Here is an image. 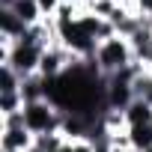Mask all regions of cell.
<instances>
[{
  "label": "cell",
  "mask_w": 152,
  "mask_h": 152,
  "mask_svg": "<svg viewBox=\"0 0 152 152\" xmlns=\"http://www.w3.org/2000/svg\"><path fill=\"white\" fill-rule=\"evenodd\" d=\"M93 60H96V66L102 69L104 78H110V75H116V72L134 66V48H131L128 39L113 36V39H107V42H102V45L96 48V57H93Z\"/></svg>",
  "instance_id": "1"
},
{
  "label": "cell",
  "mask_w": 152,
  "mask_h": 152,
  "mask_svg": "<svg viewBox=\"0 0 152 152\" xmlns=\"http://www.w3.org/2000/svg\"><path fill=\"white\" fill-rule=\"evenodd\" d=\"M24 113V125L39 137V134H51V131H60L63 128V110H57L48 99H39V102H27L21 107Z\"/></svg>",
  "instance_id": "2"
},
{
  "label": "cell",
  "mask_w": 152,
  "mask_h": 152,
  "mask_svg": "<svg viewBox=\"0 0 152 152\" xmlns=\"http://www.w3.org/2000/svg\"><path fill=\"white\" fill-rule=\"evenodd\" d=\"M36 146V134L30 128H0V152H27Z\"/></svg>",
  "instance_id": "3"
},
{
  "label": "cell",
  "mask_w": 152,
  "mask_h": 152,
  "mask_svg": "<svg viewBox=\"0 0 152 152\" xmlns=\"http://www.w3.org/2000/svg\"><path fill=\"white\" fill-rule=\"evenodd\" d=\"M27 24L12 12V9H6V6H0V36H9V39H21V36H27Z\"/></svg>",
  "instance_id": "4"
},
{
  "label": "cell",
  "mask_w": 152,
  "mask_h": 152,
  "mask_svg": "<svg viewBox=\"0 0 152 152\" xmlns=\"http://www.w3.org/2000/svg\"><path fill=\"white\" fill-rule=\"evenodd\" d=\"M6 9H12V12H15L27 27H33V24H39V21L45 18L36 0H12V6H6Z\"/></svg>",
  "instance_id": "5"
},
{
  "label": "cell",
  "mask_w": 152,
  "mask_h": 152,
  "mask_svg": "<svg viewBox=\"0 0 152 152\" xmlns=\"http://www.w3.org/2000/svg\"><path fill=\"white\" fill-rule=\"evenodd\" d=\"M128 140L137 152H149L152 149V122H140V125H128Z\"/></svg>",
  "instance_id": "6"
},
{
  "label": "cell",
  "mask_w": 152,
  "mask_h": 152,
  "mask_svg": "<svg viewBox=\"0 0 152 152\" xmlns=\"http://www.w3.org/2000/svg\"><path fill=\"white\" fill-rule=\"evenodd\" d=\"M125 122L128 125H140V122H152V104L143 99H134L125 107Z\"/></svg>",
  "instance_id": "7"
},
{
  "label": "cell",
  "mask_w": 152,
  "mask_h": 152,
  "mask_svg": "<svg viewBox=\"0 0 152 152\" xmlns=\"http://www.w3.org/2000/svg\"><path fill=\"white\" fill-rule=\"evenodd\" d=\"M66 140H69V137H66L63 131H51V134H39V137H36V146H39L42 152H60Z\"/></svg>",
  "instance_id": "8"
},
{
  "label": "cell",
  "mask_w": 152,
  "mask_h": 152,
  "mask_svg": "<svg viewBox=\"0 0 152 152\" xmlns=\"http://www.w3.org/2000/svg\"><path fill=\"white\" fill-rule=\"evenodd\" d=\"M21 107H24V96L21 93H0V116L18 113Z\"/></svg>",
  "instance_id": "9"
},
{
  "label": "cell",
  "mask_w": 152,
  "mask_h": 152,
  "mask_svg": "<svg viewBox=\"0 0 152 152\" xmlns=\"http://www.w3.org/2000/svg\"><path fill=\"white\" fill-rule=\"evenodd\" d=\"M36 3H39V9H42V15H45V18H54L63 0H36Z\"/></svg>",
  "instance_id": "10"
},
{
  "label": "cell",
  "mask_w": 152,
  "mask_h": 152,
  "mask_svg": "<svg viewBox=\"0 0 152 152\" xmlns=\"http://www.w3.org/2000/svg\"><path fill=\"white\" fill-rule=\"evenodd\" d=\"M60 152H75V140H66V143H63V149H60Z\"/></svg>",
  "instance_id": "11"
},
{
  "label": "cell",
  "mask_w": 152,
  "mask_h": 152,
  "mask_svg": "<svg viewBox=\"0 0 152 152\" xmlns=\"http://www.w3.org/2000/svg\"><path fill=\"white\" fill-rule=\"evenodd\" d=\"M27 152H42V149H39V146H33V149H27Z\"/></svg>",
  "instance_id": "12"
},
{
  "label": "cell",
  "mask_w": 152,
  "mask_h": 152,
  "mask_svg": "<svg viewBox=\"0 0 152 152\" xmlns=\"http://www.w3.org/2000/svg\"><path fill=\"white\" fill-rule=\"evenodd\" d=\"M149 152H152V149H149Z\"/></svg>",
  "instance_id": "13"
}]
</instances>
